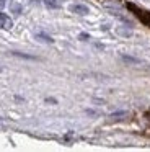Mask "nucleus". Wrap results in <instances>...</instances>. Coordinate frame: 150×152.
I'll list each match as a JSON object with an SVG mask.
<instances>
[{"mask_svg": "<svg viewBox=\"0 0 150 152\" xmlns=\"http://www.w3.org/2000/svg\"><path fill=\"white\" fill-rule=\"evenodd\" d=\"M5 4H7V0H0V8L5 7Z\"/></svg>", "mask_w": 150, "mask_h": 152, "instance_id": "nucleus-9", "label": "nucleus"}, {"mask_svg": "<svg viewBox=\"0 0 150 152\" xmlns=\"http://www.w3.org/2000/svg\"><path fill=\"white\" fill-rule=\"evenodd\" d=\"M116 33L121 34V36H130V34H132V31H130V30H124V28H117Z\"/></svg>", "mask_w": 150, "mask_h": 152, "instance_id": "nucleus-4", "label": "nucleus"}, {"mask_svg": "<svg viewBox=\"0 0 150 152\" xmlns=\"http://www.w3.org/2000/svg\"><path fill=\"white\" fill-rule=\"evenodd\" d=\"M68 10H70L72 13H75V15H82V17H85V15L90 13V8H88L87 5H83V4H74V5L68 7Z\"/></svg>", "mask_w": 150, "mask_h": 152, "instance_id": "nucleus-1", "label": "nucleus"}, {"mask_svg": "<svg viewBox=\"0 0 150 152\" xmlns=\"http://www.w3.org/2000/svg\"><path fill=\"white\" fill-rule=\"evenodd\" d=\"M124 61H127V62H140L139 59H135V57H129V56H122Z\"/></svg>", "mask_w": 150, "mask_h": 152, "instance_id": "nucleus-8", "label": "nucleus"}, {"mask_svg": "<svg viewBox=\"0 0 150 152\" xmlns=\"http://www.w3.org/2000/svg\"><path fill=\"white\" fill-rule=\"evenodd\" d=\"M13 56H18V57H23V59H36L34 56H29V54H21V53H16V51H13Z\"/></svg>", "mask_w": 150, "mask_h": 152, "instance_id": "nucleus-6", "label": "nucleus"}, {"mask_svg": "<svg viewBox=\"0 0 150 152\" xmlns=\"http://www.w3.org/2000/svg\"><path fill=\"white\" fill-rule=\"evenodd\" d=\"M44 4L47 5L49 8H59V4H57V0H44Z\"/></svg>", "mask_w": 150, "mask_h": 152, "instance_id": "nucleus-5", "label": "nucleus"}, {"mask_svg": "<svg viewBox=\"0 0 150 152\" xmlns=\"http://www.w3.org/2000/svg\"><path fill=\"white\" fill-rule=\"evenodd\" d=\"M12 12H13L15 15H20V13H21V5L13 4V5H12Z\"/></svg>", "mask_w": 150, "mask_h": 152, "instance_id": "nucleus-7", "label": "nucleus"}, {"mask_svg": "<svg viewBox=\"0 0 150 152\" xmlns=\"http://www.w3.org/2000/svg\"><path fill=\"white\" fill-rule=\"evenodd\" d=\"M36 39L42 41V43H49V44L54 43V39H52L51 36H47V34H44V33H38V34H36Z\"/></svg>", "mask_w": 150, "mask_h": 152, "instance_id": "nucleus-3", "label": "nucleus"}, {"mask_svg": "<svg viewBox=\"0 0 150 152\" xmlns=\"http://www.w3.org/2000/svg\"><path fill=\"white\" fill-rule=\"evenodd\" d=\"M0 26H2L3 30H10V28L13 26V21H12V18H10L8 15L2 13V12H0Z\"/></svg>", "mask_w": 150, "mask_h": 152, "instance_id": "nucleus-2", "label": "nucleus"}]
</instances>
